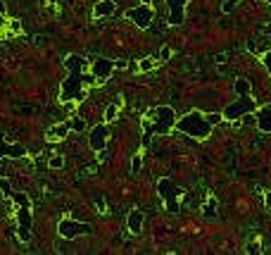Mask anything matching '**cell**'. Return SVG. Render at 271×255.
Instances as JSON below:
<instances>
[{"instance_id": "obj_1", "label": "cell", "mask_w": 271, "mask_h": 255, "mask_svg": "<svg viewBox=\"0 0 271 255\" xmlns=\"http://www.w3.org/2000/svg\"><path fill=\"white\" fill-rule=\"evenodd\" d=\"M67 79L60 86V100L62 103H81L86 98V86L95 83V76L88 72V62L81 55L64 57Z\"/></svg>"}, {"instance_id": "obj_2", "label": "cell", "mask_w": 271, "mask_h": 255, "mask_svg": "<svg viewBox=\"0 0 271 255\" xmlns=\"http://www.w3.org/2000/svg\"><path fill=\"white\" fill-rule=\"evenodd\" d=\"M14 203V210H17V239L21 243L31 241V227H34V213H31V198L27 193L19 191H10L5 196Z\"/></svg>"}, {"instance_id": "obj_3", "label": "cell", "mask_w": 271, "mask_h": 255, "mask_svg": "<svg viewBox=\"0 0 271 255\" xmlns=\"http://www.w3.org/2000/svg\"><path fill=\"white\" fill-rule=\"evenodd\" d=\"M176 124V112L174 108H169V105H160V108H155V110H150L143 117V131L145 134H160V136H164V134H169V131L174 129Z\"/></svg>"}, {"instance_id": "obj_4", "label": "cell", "mask_w": 271, "mask_h": 255, "mask_svg": "<svg viewBox=\"0 0 271 255\" xmlns=\"http://www.w3.org/2000/svg\"><path fill=\"white\" fill-rule=\"evenodd\" d=\"M174 129L181 131V134H186V136H190V138L205 141V138L212 134V129H214V126L209 124L207 117H205L200 110H193V112H188V115H183L181 119H176Z\"/></svg>"}, {"instance_id": "obj_5", "label": "cell", "mask_w": 271, "mask_h": 255, "mask_svg": "<svg viewBox=\"0 0 271 255\" xmlns=\"http://www.w3.org/2000/svg\"><path fill=\"white\" fill-rule=\"evenodd\" d=\"M157 193H160V198L164 200V205H167V210L171 215H176L181 210V205H179V198H181V188L176 186L174 181L169 179V177H162L160 181H157Z\"/></svg>"}, {"instance_id": "obj_6", "label": "cell", "mask_w": 271, "mask_h": 255, "mask_svg": "<svg viewBox=\"0 0 271 255\" xmlns=\"http://www.w3.org/2000/svg\"><path fill=\"white\" fill-rule=\"evenodd\" d=\"M255 110H257V103L252 100L250 93H248V96H238L233 103L224 108V119H229V122H238L243 115H252Z\"/></svg>"}, {"instance_id": "obj_7", "label": "cell", "mask_w": 271, "mask_h": 255, "mask_svg": "<svg viewBox=\"0 0 271 255\" xmlns=\"http://www.w3.org/2000/svg\"><path fill=\"white\" fill-rule=\"evenodd\" d=\"M57 234L62 236V239H67V241H71V239H79V236L93 234V227H90L88 222H79V220H71V217H64V220H60V224H57Z\"/></svg>"}, {"instance_id": "obj_8", "label": "cell", "mask_w": 271, "mask_h": 255, "mask_svg": "<svg viewBox=\"0 0 271 255\" xmlns=\"http://www.w3.org/2000/svg\"><path fill=\"white\" fill-rule=\"evenodd\" d=\"M126 19H131L138 29H150V24H153V19H155V10L147 5V3H140V5L131 7V10L126 12Z\"/></svg>"}, {"instance_id": "obj_9", "label": "cell", "mask_w": 271, "mask_h": 255, "mask_svg": "<svg viewBox=\"0 0 271 255\" xmlns=\"http://www.w3.org/2000/svg\"><path fill=\"white\" fill-rule=\"evenodd\" d=\"M114 69H117L114 67V60H110V57H95V60L90 62L88 72L95 76V83H105L112 76Z\"/></svg>"}, {"instance_id": "obj_10", "label": "cell", "mask_w": 271, "mask_h": 255, "mask_svg": "<svg viewBox=\"0 0 271 255\" xmlns=\"http://www.w3.org/2000/svg\"><path fill=\"white\" fill-rule=\"evenodd\" d=\"M107 141H110V129H107V122H103V124H95L93 129H90L88 134V145L90 151H103L105 145H107Z\"/></svg>"}, {"instance_id": "obj_11", "label": "cell", "mask_w": 271, "mask_h": 255, "mask_svg": "<svg viewBox=\"0 0 271 255\" xmlns=\"http://www.w3.org/2000/svg\"><path fill=\"white\" fill-rule=\"evenodd\" d=\"M169 10V24L171 27H179L186 19V3L188 0H164Z\"/></svg>"}, {"instance_id": "obj_12", "label": "cell", "mask_w": 271, "mask_h": 255, "mask_svg": "<svg viewBox=\"0 0 271 255\" xmlns=\"http://www.w3.org/2000/svg\"><path fill=\"white\" fill-rule=\"evenodd\" d=\"M27 148H21L17 143H7L5 136H0V158H24Z\"/></svg>"}, {"instance_id": "obj_13", "label": "cell", "mask_w": 271, "mask_h": 255, "mask_svg": "<svg viewBox=\"0 0 271 255\" xmlns=\"http://www.w3.org/2000/svg\"><path fill=\"white\" fill-rule=\"evenodd\" d=\"M255 122L264 134H271V105H264V108H257L255 110Z\"/></svg>"}, {"instance_id": "obj_14", "label": "cell", "mask_w": 271, "mask_h": 255, "mask_svg": "<svg viewBox=\"0 0 271 255\" xmlns=\"http://www.w3.org/2000/svg\"><path fill=\"white\" fill-rule=\"evenodd\" d=\"M117 10V3L114 0H97L95 7H93V19H103V17H110Z\"/></svg>"}, {"instance_id": "obj_15", "label": "cell", "mask_w": 271, "mask_h": 255, "mask_svg": "<svg viewBox=\"0 0 271 255\" xmlns=\"http://www.w3.org/2000/svg\"><path fill=\"white\" fill-rule=\"evenodd\" d=\"M143 222H145V215L140 213V210H131L129 217H126V227L131 234H140L143 231Z\"/></svg>"}, {"instance_id": "obj_16", "label": "cell", "mask_w": 271, "mask_h": 255, "mask_svg": "<svg viewBox=\"0 0 271 255\" xmlns=\"http://www.w3.org/2000/svg\"><path fill=\"white\" fill-rule=\"evenodd\" d=\"M69 131H71L69 122H60V124H53L48 131H45V138H48V141H62Z\"/></svg>"}, {"instance_id": "obj_17", "label": "cell", "mask_w": 271, "mask_h": 255, "mask_svg": "<svg viewBox=\"0 0 271 255\" xmlns=\"http://www.w3.org/2000/svg\"><path fill=\"white\" fill-rule=\"evenodd\" d=\"M233 91H236V96H248L252 91V83L245 79V76H238L236 83H233Z\"/></svg>"}, {"instance_id": "obj_18", "label": "cell", "mask_w": 271, "mask_h": 255, "mask_svg": "<svg viewBox=\"0 0 271 255\" xmlns=\"http://www.w3.org/2000/svg\"><path fill=\"white\" fill-rule=\"evenodd\" d=\"M202 217H207V220H214L216 217V198L214 196H209L205 207H202Z\"/></svg>"}, {"instance_id": "obj_19", "label": "cell", "mask_w": 271, "mask_h": 255, "mask_svg": "<svg viewBox=\"0 0 271 255\" xmlns=\"http://www.w3.org/2000/svg\"><path fill=\"white\" fill-rule=\"evenodd\" d=\"M119 117V105H107V108H105V122H114V119Z\"/></svg>"}, {"instance_id": "obj_20", "label": "cell", "mask_w": 271, "mask_h": 255, "mask_svg": "<svg viewBox=\"0 0 271 255\" xmlns=\"http://www.w3.org/2000/svg\"><path fill=\"white\" fill-rule=\"evenodd\" d=\"M69 126H71V131H86V122L81 117H77V115H71Z\"/></svg>"}, {"instance_id": "obj_21", "label": "cell", "mask_w": 271, "mask_h": 255, "mask_svg": "<svg viewBox=\"0 0 271 255\" xmlns=\"http://www.w3.org/2000/svg\"><path fill=\"white\" fill-rule=\"evenodd\" d=\"M205 117H207V122L212 126H216V124H221V122H224V112H207Z\"/></svg>"}, {"instance_id": "obj_22", "label": "cell", "mask_w": 271, "mask_h": 255, "mask_svg": "<svg viewBox=\"0 0 271 255\" xmlns=\"http://www.w3.org/2000/svg\"><path fill=\"white\" fill-rule=\"evenodd\" d=\"M238 5H240V0H224V3H221V12L229 14V12H233Z\"/></svg>"}, {"instance_id": "obj_23", "label": "cell", "mask_w": 271, "mask_h": 255, "mask_svg": "<svg viewBox=\"0 0 271 255\" xmlns=\"http://www.w3.org/2000/svg\"><path fill=\"white\" fill-rule=\"evenodd\" d=\"M48 167L50 169H60V167H64V158L62 155H53V158L48 160Z\"/></svg>"}, {"instance_id": "obj_24", "label": "cell", "mask_w": 271, "mask_h": 255, "mask_svg": "<svg viewBox=\"0 0 271 255\" xmlns=\"http://www.w3.org/2000/svg\"><path fill=\"white\" fill-rule=\"evenodd\" d=\"M155 67H157L155 60H140V62H138V72H153Z\"/></svg>"}, {"instance_id": "obj_25", "label": "cell", "mask_w": 271, "mask_h": 255, "mask_svg": "<svg viewBox=\"0 0 271 255\" xmlns=\"http://www.w3.org/2000/svg\"><path fill=\"white\" fill-rule=\"evenodd\" d=\"M140 169H143V158H140V155H133V160H131V174H138Z\"/></svg>"}, {"instance_id": "obj_26", "label": "cell", "mask_w": 271, "mask_h": 255, "mask_svg": "<svg viewBox=\"0 0 271 255\" xmlns=\"http://www.w3.org/2000/svg\"><path fill=\"white\" fill-rule=\"evenodd\" d=\"M259 250H262V248H259V241H257V239H255V241H250V243H248V248H245V253H250V255H257Z\"/></svg>"}, {"instance_id": "obj_27", "label": "cell", "mask_w": 271, "mask_h": 255, "mask_svg": "<svg viewBox=\"0 0 271 255\" xmlns=\"http://www.w3.org/2000/svg\"><path fill=\"white\" fill-rule=\"evenodd\" d=\"M0 191L5 193V196H7L10 191H12V184H10V181H7L5 177H0Z\"/></svg>"}, {"instance_id": "obj_28", "label": "cell", "mask_w": 271, "mask_h": 255, "mask_svg": "<svg viewBox=\"0 0 271 255\" xmlns=\"http://www.w3.org/2000/svg\"><path fill=\"white\" fill-rule=\"evenodd\" d=\"M169 57H171V48H169V46H162V48H160V60L167 62Z\"/></svg>"}, {"instance_id": "obj_29", "label": "cell", "mask_w": 271, "mask_h": 255, "mask_svg": "<svg viewBox=\"0 0 271 255\" xmlns=\"http://www.w3.org/2000/svg\"><path fill=\"white\" fill-rule=\"evenodd\" d=\"M10 31H12V34H21V24H19V19H10Z\"/></svg>"}, {"instance_id": "obj_30", "label": "cell", "mask_w": 271, "mask_h": 255, "mask_svg": "<svg viewBox=\"0 0 271 255\" xmlns=\"http://www.w3.org/2000/svg\"><path fill=\"white\" fill-rule=\"evenodd\" d=\"M262 62H264L266 72H269V74H271V50H266L264 55H262Z\"/></svg>"}, {"instance_id": "obj_31", "label": "cell", "mask_w": 271, "mask_h": 255, "mask_svg": "<svg viewBox=\"0 0 271 255\" xmlns=\"http://www.w3.org/2000/svg\"><path fill=\"white\" fill-rule=\"evenodd\" d=\"M266 50H271V38H266V41L259 43V55H264Z\"/></svg>"}, {"instance_id": "obj_32", "label": "cell", "mask_w": 271, "mask_h": 255, "mask_svg": "<svg viewBox=\"0 0 271 255\" xmlns=\"http://www.w3.org/2000/svg\"><path fill=\"white\" fill-rule=\"evenodd\" d=\"M264 207L271 210V191H266V196H264Z\"/></svg>"}, {"instance_id": "obj_33", "label": "cell", "mask_w": 271, "mask_h": 255, "mask_svg": "<svg viewBox=\"0 0 271 255\" xmlns=\"http://www.w3.org/2000/svg\"><path fill=\"white\" fill-rule=\"evenodd\" d=\"M95 205H97V210H100V213H105V200H103V198H97V200H95Z\"/></svg>"}, {"instance_id": "obj_34", "label": "cell", "mask_w": 271, "mask_h": 255, "mask_svg": "<svg viewBox=\"0 0 271 255\" xmlns=\"http://www.w3.org/2000/svg\"><path fill=\"white\" fill-rule=\"evenodd\" d=\"M114 67H117V69H124L126 67V60H114Z\"/></svg>"}, {"instance_id": "obj_35", "label": "cell", "mask_w": 271, "mask_h": 255, "mask_svg": "<svg viewBox=\"0 0 271 255\" xmlns=\"http://www.w3.org/2000/svg\"><path fill=\"white\" fill-rule=\"evenodd\" d=\"M5 12H7V7H5V3L0 0V14H5Z\"/></svg>"}, {"instance_id": "obj_36", "label": "cell", "mask_w": 271, "mask_h": 255, "mask_svg": "<svg viewBox=\"0 0 271 255\" xmlns=\"http://www.w3.org/2000/svg\"><path fill=\"white\" fill-rule=\"evenodd\" d=\"M57 0H43V5H55Z\"/></svg>"}, {"instance_id": "obj_37", "label": "cell", "mask_w": 271, "mask_h": 255, "mask_svg": "<svg viewBox=\"0 0 271 255\" xmlns=\"http://www.w3.org/2000/svg\"><path fill=\"white\" fill-rule=\"evenodd\" d=\"M143 3H147V5H150V3H153V0H143Z\"/></svg>"}, {"instance_id": "obj_38", "label": "cell", "mask_w": 271, "mask_h": 255, "mask_svg": "<svg viewBox=\"0 0 271 255\" xmlns=\"http://www.w3.org/2000/svg\"><path fill=\"white\" fill-rule=\"evenodd\" d=\"M0 60H3V48H0Z\"/></svg>"}, {"instance_id": "obj_39", "label": "cell", "mask_w": 271, "mask_h": 255, "mask_svg": "<svg viewBox=\"0 0 271 255\" xmlns=\"http://www.w3.org/2000/svg\"><path fill=\"white\" fill-rule=\"evenodd\" d=\"M266 3H269V5H271V0H266Z\"/></svg>"}]
</instances>
